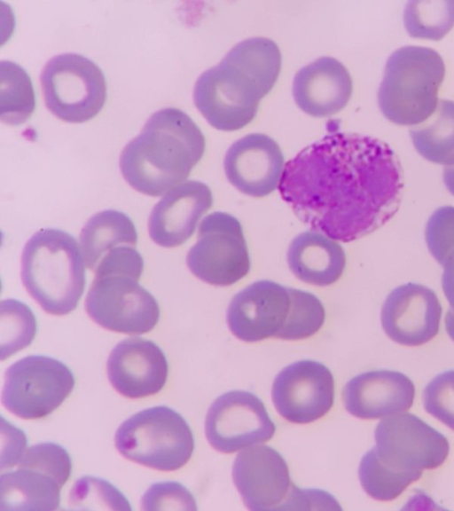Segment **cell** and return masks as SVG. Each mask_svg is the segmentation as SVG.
<instances>
[{
    "instance_id": "obj_26",
    "label": "cell",
    "mask_w": 454,
    "mask_h": 511,
    "mask_svg": "<svg viewBox=\"0 0 454 511\" xmlns=\"http://www.w3.org/2000/svg\"><path fill=\"white\" fill-rule=\"evenodd\" d=\"M35 107L31 79L17 63H0V119L10 125L25 122Z\"/></svg>"
},
{
    "instance_id": "obj_39",
    "label": "cell",
    "mask_w": 454,
    "mask_h": 511,
    "mask_svg": "<svg viewBox=\"0 0 454 511\" xmlns=\"http://www.w3.org/2000/svg\"><path fill=\"white\" fill-rule=\"evenodd\" d=\"M445 329L448 335L454 341V311L450 309L445 316Z\"/></svg>"
},
{
    "instance_id": "obj_36",
    "label": "cell",
    "mask_w": 454,
    "mask_h": 511,
    "mask_svg": "<svg viewBox=\"0 0 454 511\" xmlns=\"http://www.w3.org/2000/svg\"><path fill=\"white\" fill-rule=\"evenodd\" d=\"M2 459L1 469L8 468L19 462L24 451L26 450L27 438L24 432L13 425L6 422V426L2 421Z\"/></svg>"
},
{
    "instance_id": "obj_8",
    "label": "cell",
    "mask_w": 454,
    "mask_h": 511,
    "mask_svg": "<svg viewBox=\"0 0 454 511\" xmlns=\"http://www.w3.org/2000/svg\"><path fill=\"white\" fill-rule=\"evenodd\" d=\"M74 384L73 372L61 361L47 356H27L6 370L2 403L22 419L43 418L65 401Z\"/></svg>"
},
{
    "instance_id": "obj_18",
    "label": "cell",
    "mask_w": 454,
    "mask_h": 511,
    "mask_svg": "<svg viewBox=\"0 0 454 511\" xmlns=\"http://www.w3.org/2000/svg\"><path fill=\"white\" fill-rule=\"evenodd\" d=\"M284 164L279 145L262 133L248 134L235 141L223 161L228 181L253 197L266 196L278 187Z\"/></svg>"
},
{
    "instance_id": "obj_9",
    "label": "cell",
    "mask_w": 454,
    "mask_h": 511,
    "mask_svg": "<svg viewBox=\"0 0 454 511\" xmlns=\"http://www.w3.org/2000/svg\"><path fill=\"white\" fill-rule=\"evenodd\" d=\"M186 263L194 276L213 286L227 287L243 279L251 261L239 221L224 212L205 216Z\"/></svg>"
},
{
    "instance_id": "obj_12",
    "label": "cell",
    "mask_w": 454,
    "mask_h": 511,
    "mask_svg": "<svg viewBox=\"0 0 454 511\" xmlns=\"http://www.w3.org/2000/svg\"><path fill=\"white\" fill-rule=\"evenodd\" d=\"M276 426L262 400L248 391L232 390L218 397L205 420V434L215 450L232 453L269 441Z\"/></svg>"
},
{
    "instance_id": "obj_6",
    "label": "cell",
    "mask_w": 454,
    "mask_h": 511,
    "mask_svg": "<svg viewBox=\"0 0 454 511\" xmlns=\"http://www.w3.org/2000/svg\"><path fill=\"white\" fill-rule=\"evenodd\" d=\"M114 444L128 460L154 469L173 471L191 459L194 438L181 414L159 405L124 421L115 433Z\"/></svg>"
},
{
    "instance_id": "obj_7",
    "label": "cell",
    "mask_w": 454,
    "mask_h": 511,
    "mask_svg": "<svg viewBox=\"0 0 454 511\" xmlns=\"http://www.w3.org/2000/svg\"><path fill=\"white\" fill-rule=\"evenodd\" d=\"M47 108L67 122L81 123L95 117L106 99L101 69L76 53H63L47 62L40 76Z\"/></svg>"
},
{
    "instance_id": "obj_1",
    "label": "cell",
    "mask_w": 454,
    "mask_h": 511,
    "mask_svg": "<svg viewBox=\"0 0 454 511\" xmlns=\"http://www.w3.org/2000/svg\"><path fill=\"white\" fill-rule=\"evenodd\" d=\"M403 187L400 161L387 143L335 131L285 164L278 191L310 230L350 242L395 216Z\"/></svg>"
},
{
    "instance_id": "obj_31",
    "label": "cell",
    "mask_w": 454,
    "mask_h": 511,
    "mask_svg": "<svg viewBox=\"0 0 454 511\" xmlns=\"http://www.w3.org/2000/svg\"><path fill=\"white\" fill-rule=\"evenodd\" d=\"M68 503L72 509L131 510L129 502L115 486L90 476L75 481Z\"/></svg>"
},
{
    "instance_id": "obj_28",
    "label": "cell",
    "mask_w": 454,
    "mask_h": 511,
    "mask_svg": "<svg viewBox=\"0 0 454 511\" xmlns=\"http://www.w3.org/2000/svg\"><path fill=\"white\" fill-rule=\"evenodd\" d=\"M403 22L412 37L440 40L454 26V0L410 1Z\"/></svg>"
},
{
    "instance_id": "obj_19",
    "label": "cell",
    "mask_w": 454,
    "mask_h": 511,
    "mask_svg": "<svg viewBox=\"0 0 454 511\" xmlns=\"http://www.w3.org/2000/svg\"><path fill=\"white\" fill-rule=\"evenodd\" d=\"M213 205L209 187L189 180L169 190L155 204L148 219L151 239L163 248L184 243L195 232L201 216Z\"/></svg>"
},
{
    "instance_id": "obj_17",
    "label": "cell",
    "mask_w": 454,
    "mask_h": 511,
    "mask_svg": "<svg viewBox=\"0 0 454 511\" xmlns=\"http://www.w3.org/2000/svg\"><path fill=\"white\" fill-rule=\"evenodd\" d=\"M106 372L110 383L120 394L129 398H142L163 389L168 365L156 343L132 337L120 342L112 350Z\"/></svg>"
},
{
    "instance_id": "obj_11",
    "label": "cell",
    "mask_w": 454,
    "mask_h": 511,
    "mask_svg": "<svg viewBox=\"0 0 454 511\" xmlns=\"http://www.w3.org/2000/svg\"><path fill=\"white\" fill-rule=\"evenodd\" d=\"M374 438L379 458L398 470L436 468L450 452L449 441L442 433L408 413L380 421Z\"/></svg>"
},
{
    "instance_id": "obj_2",
    "label": "cell",
    "mask_w": 454,
    "mask_h": 511,
    "mask_svg": "<svg viewBox=\"0 0 454 511\" xmlns=\"http://www.w3.org/2000/svg\"><path fill=\"white\" fill-rule=\"evenodd\" d=\"M281 61L278 46L269 38L239 43L217 66L198 78L193 90L196 107L217 130L245 127L255 117L260 100L275 85Z\"/></svg>"
},
{
    "instance_id": "obj_30",
    "label": "cell",
    "mask_w": 454,
    "mask_h": 511,
    "mask_svg": "<svg viewBox=\"0 0 454 511\" xmlns=\"http://www.w3.org/2000/svg\"><path fill=\"white\" fill-rule=\"evenodd\" d=\"M291 299L287 320L277 338L301 340L312 336L323 326L325 311L321 301L313 294L288 287Z\"/></svg>"
},
{
    "instance_id": "obj_14",
    "label": "cell",
    "mask_w": 454,
    "mask_h": 511,
    "mask_svg": "<svg viewBox=\"0 0 454 511\" xmlns=\"http://www.w3.org/2000/svg\"><path fill=\"white\" fill-rule=\"evenodd\" d=\"M232 479L245 505L256 511L287 509L295 488L286 460L267 445L240 452L233 462Z\"/></svg>"
},
{
    "instance_id": "obj_15",
    "label": "cell",
    "mask_w": 454,
    "mask_h": 511,
    "mask_svg": "<svg viewBox=\"0 0 454 511\" xmlns=\"http://www.w3.org/2000/svg\"><path fill=\"white\" fill-rule=\"evenodd\" d=\"M288 287L271 280L255 281L236 294L227 310L231 333L247 342L276 337L290 311Z\"/></svg>"
},
{
    "instance_id": "obj_33",
    "label": "cell",
    "mask_w": 454,
    "mask_h": 511,
    "mask_svg": "<svg viewBox=\"0 0 454 511\" xmlns=\"http://www.w3.org/2000/svg\"><path fill=\"white\" fill-rule=\"evenodd\" d=\"M426 411L454 430V370L437 374L423 390Z\"/></svg>"
},
{
    "instance_id": "obj_16",
    "label": "cell",
    "mask_w": 454,
    "mask_h": 511,
    "mask_svg": "<svg viewBox=\"0 0 454 511\" xmlns=\"http://www.w3.org/2000/svg\"><path fill=\"white\" fill-rule=\"evenodd\" d=\"M442 311L432 289L417 283H406L387 296L380 314L382 328L399 344L419 346L438 334Z\"/></svg>"
},
{
    "instance_id": "obj_32",
    "label": "cell",
    "mask_w": 454,
    "mask_h": 511,
    "mask_svg": "<svg viewBox=\"0 0 454 511\" xmlns=\"http://www.w3.org/2000/svg\"><path fill=\"white\" fill-rule=\"evenodd\" d=\"M18 468L41 471L53 477L62 487L72 472V461L67 451L55 443H40L27 448Z\"/></svg>"
},
{
    "instance_id": "obj_4",
    "label": "cell",
    "mask_w": 454,
    "mask_h": 511,
    "mask_svg": "<svg viewBox=\"0 0 454 511\" xmlns=\"http://www.w3.org/2000/svg\"><path fill=\"white\" fill-rule=\"evenodd\" d=\"M83 263L74 237L59 229H41L23 248L22 283L44 311L67 315L77 307L84 291Z\"/></svg>"
},
{
    "instance_id": "obj_34",
    "label": "cell",
    "mask_w": 454,
    "mask_h": 511,
    "mask_svg": "<svg viewBox=\"0 0 454 511\" xmlns=\"http://www.w3.org/2000/svg\"><path fill=\"white\" fill-rule=\"evenodd\" d=\"M426 241L431 255L443 265L454 250V207L443 206L433 212L426 226Z\"/></svg>"
},
{
    "instance_id": "obj_10",
    "label": "cell",
    "mask_w": 454,
    "mask_h": 511,
    "mask_svg": "<svg viewBox=\"0 0 454 511\" xmlns=\"http://www.w3.org/2000/svg\"><path fill=\"white\" fill-rule=\"evenodd\" d=\"M127 274L96 275L85 300L88 315L100 326L126 334L150 332L160 319L154 296Z\"/></svg>"
},
{
    "instance_id": "obj_20",
    "label": "cell",
    "mask_w": 454,
    "mask_h": 511,
    "mask_svg": "<svg viewBox=\"0 0 454 511\" xmlns=\"http://www.w3.org/2000/svg\"><path fill=\"white\" fill-rule=\"evenodd\" d=\"M414 397L412 381L404 373L391 370L362 373L349 380L342 391L346 410L364 420L406 412Z\"/></svg>"
},
{
    "instance_id": "obj_38",
    "label": "cell",
    "mask_w": 454,
    "mask_h": 511,
    "mask_svg": "<svg viewBox=\"0 0 454 511\" xmlns=\"http://www.w3.org/2000/svg\"><path fill=\"white\" fill-rule=\"evenodd\" d=\"M443 182L449 192L454 195V164L444 167Z\"/></svg>"
},
{
    "instance_id": "obj_35",
    "label": "cell",
    "mask_w": 454,
    "mask_h": 511,
    "mask_svg": "<svg viewBox=\"0 0 454 511\" xmlns=\"http://www.w3.org/2000/svg\"><path fill=\"white\" fill-rule=\"evenodd\" d=\"M141 509L197 510L192 494L177 482H159L152 484L141 499Z\"/></svg>"
},
{
    "instance_id": "obj_24",
    "label": "cell",
    "mask_w": 454,
    "mask_h": 511,
    "mask_svg": "<svg viewBox=\"0 0 454 511\" xmlns=\"http://www.w3.org/2000/svg\"><path fill=\"white\" fill-rule=\"evenodd\" d=\"M80 241L85 265L95 271L110 251L124 245L137 246V232L129 216L114 209L92 216L81 231Z\"/></svg>"
},
{
    "instance_id": "obj_37",
    "label": "cell",
    "mask_w": 454,
    "mask_h": 511,
    "mask_svg": "<svg viewBox=\"0 0 454 511\" xmlns=\"http://www.w3.org/2000/svg\"><path fill=\"white\" fill-rule=\"evenodd\" d=\"M443 266L442 286L450 310L454 311V250L448 256Z\"/></svg>"
},
{
    "instance_id": "obj_5",
    "label": "cell",
    "mask_w": 454,
    "mask_h": 511,
    "mask_svg": "<svg viewBox=\"0 0 454 511\" xmlns=\"http://www.w3.org/2000/svg\"><path fill=\"white\" fill-rule=\"evenodd\" d=\"M445 65L432 48L403 46L387 59L378 90L383 115L399 125H417L427 119L438 104Z\"/></svg>"
},
{
    "instance_id": "obj_27",
    "label": "cell",
    "mask_w": 454,
    "mask_h": 511,
    "mask_svg": "<svg viewBox=\"0 0 454 511\" xmlns=\"http://www.w3.org/2000/svg\"><path fill=\"white\" fill-rule=\"evenodd\" d=\"M421 476L422 470L403 471L387 465L379 458L375 447L363 456L358 468L363 489L370 497L380 501L396 499Z\"/></svg>"
},
{
    "instance_id": "obj_29",
    "label": "cell",
    "mask_w": 454,
    "mask_h": 511,
    "mask_svg": "<svg viewBox=\"0 0 454 511\" xmlns=\"http://www.w3.org/2000/svg\"><path fill=\"white\" fill-rule=\"evenodd\" d=\"M37 331V322L32 310L15 299L0 303L1 360L27 347Z\"/></svg>"
},
{
    "instance_id": "obj_13",
    "label": "cell",
    "mask_w": 454,
    "mask_h": 511,
    "mask_svg": "<svg viewBox=\"0 0 454 511\" xmlns=\"http://www.w3.org/2000/svg\"><path fill=\"white\" fill-rule=\"evenodd\" d=\"M271 395L284 419L293 423H310L331 410L334 379L329 368L317 361H297L276 376Z\"/></svg>"
},
{
    "instance_id": "obj_25",
    "label": "cell",
    "mask_w": 454,
    "mask_h": 511,
    "mask_svg": "<svg viewBox=\"0 0 454 511\" xmlns=\"http://www.w3.org/2000/svg\"><path fill=\"white\" fill-rule=\"evenodd\" d=\"M418 153L429 161L454 164V102L440 99L432 114L409 130Z\"/></svg>"
},
{
    "instance_id": "obj_3",
    "label": "cell",
    "mask_w": 454,
    "mask_h": 511,
    "mask_svg": "<svg viewBox=\"0 0 454 511\" xmlns=\"http://www.w3.org/2000/svg\"><path fill=\"white\" fill-rule=\"evenodd\" d=\"M205 138L184 111L166 107L155 112L141 133L120 156L126 182L148 196H160L181 185L201 160Z\"/></svg>"
},
{
    "instance_id": "obj_22",
    "label": "cell",
    "mask_w": 454,
    "mask_h": 511,
    "mask_svg": "<svg viewBox=\"0 0 454 511\" xmlns=\"http://www.w3.org/2000/svg\"><path fill=\"white\" fill-rule=\"evenodd\" d=\"M287 263L300 280L325 287L340 278L346 266V255L338 242L325 234L304 232L290 243Z\"/></svg>"
},
{
    "instance_id": "obj_23",
    "label": "cell",
    "mask_w": 454,
    "mask_h": 511,
    "mask_svg": "<svg viewBox=\"0 0 454 511\" xmlns=\"http://www.w3.org/2000/svg\"><path fill=\"white\" fill-rule=\"evenodd\" d=\"M61 488L47 474L18 468L0 476V510H55L60 503Z\"/></svg>"
},
{
    "instance_id": "obj_21",
    "label": "cell",
    "mask_w": 454,
    "mask_h": 511,
    "mask_svg": "<svg viewBox=\"0 0 454 511\" xmlns=\"http://www.w3.org/2000/svg\"><path fill=\"white\" fill-rule=\"evenodd\" d=\"M352 90L348 69L332 57H321L301 67L293 81L296 105L314 117H327L342 110Z\"/></svg>"
}]
</instances>
